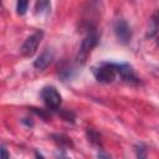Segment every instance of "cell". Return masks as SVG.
I'll use <instances>...</instances> for the list:
<instances>
[{"instance_id":"obj_2","label":"cell","mask_w":159,"mask_h":159,"mask_svg":"<svg viewBox=\"0 0 159 159\" xmlns=\"http://www.w3.org/2000/svg\"><path fill=\"white\" fill-rule=\"evenodd\" d=\"M92 72L98 82L112 83L118 77L117 62H101L92 68Z\"/></svg>"},{"instance_id":"obj_4","label":"cell","mask_w":159,"mask_h":159,"mask_svg":"<svg viewBox=\"0 0 159 159\" xmlns=\"http://www.w3.org/2000/svg\"><path fill=\"white\" fill-rule=\"evenodd\" d=\"M42 39H43V31L42 30L35 31L22 43V46H21V53L24 56H26V57H31L36 52V50H37L40 42L42 41Z\"/></svg>"},{"instance_id":"obj_20","label":"cell","mask_w":159,"mask_h":159,"mask_svg":"<svg viewBox=\"0 0 159 159\" xmlns=\"http://www.w3.org/2000/svg\"><path fill=\"white\" fill-rule=\"evenodd\" d=\"M35 158H36V159H45V157H43L39 150H35Z\"/></svg>"},{"instance_id":"obj_5","label":"cell","mask_w":159,"mask_h":159,"mask_svg":"<svg viewBox=\"0 0 159 159\" xmlns=\"http://www.w3.org/2000/svg\"><path fill=\"white\" fill-rule=\"evenodd\" d=\"M117 71H118V77L120 81L128 83V84H139L140 80L139 77L134 73L133 67L127 63V62H117Z\"/></svg>"},{"instance_id":"obj_21","label":"cell","mask_w":159,"mask_h":159,"mask_svg":"<svg viewBox=\"0 0 159 159\" xmlns=\"http://www.w3.org/2000/svg\"><path fill=\"white\" fill-rule=\"evenodd\" d=\"M158 45H159V37H158Z\"/></svg>"},{"instance_id":"obj_16","label":"cell","mask_w":159,"mask_h":159,"mask_svg":"<svg viewBox=\"0 0 159 159\" xmlns=\"http://www.w3.org/2000/svg\"><path fill=\"white\" fill-rule=\"evenodd\" d=\"M31 109H32V112H35L37 116L42 117L43 119H47V118H48V116H47V113H46V112H43V111H37V108H31Z\"/></svg>"},{"instance_id":"obj_7","label":"cell","mask_w":159,"mask_h":159,"mask_svg":"<svg viewBox=\"0 0 159 159\" xmlns=\"http://www.w3.org/2000/svg\"><path fill=\"white\" fill-rule=\"evenodd\" d=\"M53 58H55V50L52 47H47L34 61V67L37 68V70H40V71H42V70H45L52 62Z\"/></svg>"},{"instance_id":"obj_17","label":"cell","mask_w":159,"mask_h":159,"mask_svg":"<svg viewBox=\"0 0 159 159\" xmlns=\"http://www.w3.org/2000/svg\"><path fill=\"white\" fill-rule=\"evenodd\" d=\"M97 159H112L107 153H104L103 150H99L97 153Z\"/></svg>"},{"instance_id":"obj_1","label":"cell","mask_w":159,"mask_h":159,"mask_svg":"<svg viewBox=\"0 0 159 159\" xmlns=\"http://www.w3.org/2000/svg\"><path fill=\"white\" fill-rule=\"evenodd\" d=\"M98 41H99V35L97 32V29L92 24H87L86 25V35H84V37L81 42L78 55H77V58H76L78 63H84L86 62L88 55L97 46Z\"/></svg>"},{"instance_id":"obj_15","label":"cell","mask_w":159,"mask_h":159,"mask_svg":"<svg viewBox=\"0 0 159 159\" xmlns=\"http://www.w3.org/2000/svg\"><path fill=\"white\" fill-rule=\"evenodd\" d=\"M55 158H56V159H71L63 149H58V150L55 153Z\"/></svg>"},{"instance_id":"obj_12","label":"cell","mask_w":159,"mask_h":159,"mask_svg":"<svg viewBox=\"0 0 159 159\" xmlns=\"http://www.w3.org/2000/svg\"><path fill=\"white\" fill-rule=\"evenodd\" d=\"M134 152L137 155V159H148V154H147V147L144 144H137L134 147Z\"/></svg>"},{"instance_id":"obj_11","label":"cell","mask_w":159,"mask_h":159,"mask_svg":"<svg viewBox=\"0 0 159 159\" xmlns=\"http://www.w3.org/2000/svg\"><path fill=\"white\" fill-rule=\"evenodd\" d=\"M52 138H53L55 142H57L61 147H72V145H73L72 142H71V139H70L68 137H66V135H62V134H53Z\"/></svg>"},{"instance_id":"obj_9","label":"cell","mask_w":159,"mask_h":159,"mask_svg":"<svg viewBox=\"0 0 159 159\" xmlns=\"http://www.w3.org/2000/svg\"><path fill=\"white\" fill-rule=\"evenodd\" d=\"M51 11V2L50 1H37L35 4V15L36 16H45L48 15Z\"/></svg>"},{"instance_id":"obj_10","label":"cell","mask_w":159,"mask_h":159,"mask_svg":"<svg viewBox=\"0 0 159 159\" xmlns=\"http://www.w3.org/2000/svg\"><path fill=\"white\" fill-rule=\"evenodd\" d=\"M87 137H88V140H89L92 144H96V145H98V147L102 145L101 135H99L93 128H88V129H87Z\"/></svg>"},{"instance_id":"obj_8","label":"cell","mask_w":159,"mask_h":159,"mask_svg":"<svg viewBox=\"0 0 159 159\" xmlns=\"http://www.w3.org/2000/svg\"><path fill=\"white\" fill-rule=\"evenodd\" d=\"M159 31V9L150 17V22L147 30V37H154Z\"/></svg>"},{"instance_id":"obj_3","label":"cell","mask_w":159,"mask_h":159,"mask_svg":"<svg viewBox=\"0 0 159 159\" xmlns=\"http://www.w3.org/2000/svg\"><path fill=\"white\" fill-rule=\"evenodd\" d=\"M41 98L46 108L51 112H57L62 103V97L55 86H45L41 89Z\"/></svg>"},{"instance_id":"obj_19","label":"cell","mask_w":159,"mask_h":159,"mask_svg":"<svg viewBox=\"0 0 159 159\" xmlns=\"http://www.w3.org/2000/svg\"><path fill=\"white\" fill-rule=\"evenodd\" d=\"M27 119H29V118H22L21 122H22L24 124H26L27 127H32V125H34V122H32V120H27Z\"/></svg>"},{"instance_id":"obj_14","label":"cell","mask_w":159,"mask_h":159,"mask_svg":"<svg viewBox=\"0 0 159 159\" xmlns=\"http://www.w3.org/2000/svg\"><path fill=\"white\" fill-rule=\"evenodd\" d=\"M62 118L67 122L73 123L75 122V113L71 112V111H65V112H62Z\"/></svg>"},{"instance_id":"obj_6","label":"cell","mask_w":159,"mask_h":159,"mask_svg":"<svg viewBox=\"0 0 159 159\" xmlns=\"http://www.w3.org/2000/svg\"><path fill=\"white\" fill-rule=\"evenodd\" d=\"M114 34H116V37L118 39V41L120 43H129L130 40H132V36H133V32H132V29L129 26V24L123 20V19H119L116 21L114 24Z\"/></svg>"},{"instance_id":"obj_13","label":"cell","mask_w":159,"mask_h":159,"mask_svg":"<svg viewBox=\"0 0 159 159\" xmlns=\"http://www.w3.org/2000/svg\"><path fill=\"white\" fill-rule=\"evenodd\" d=\"M27 7H29V1H22V0L17 1L16 2V12H17V15H20V16L25 15L26 11H27Z\"/></svg>"},{"instance_id":"obj_18","label":"cell","mask_w":159,"mask_h":159,"mask_svg":"<svg viewBox=\"0 0 159 159\" xmlns=\"http://www.w3.org/2000/svg\"><path fill=\"white\" fill-rule=\"evenodd\" d=\"M9 158H10V155H9L5 145H1V158L0 159H9Z\"/></svg>"}]
</instances>
